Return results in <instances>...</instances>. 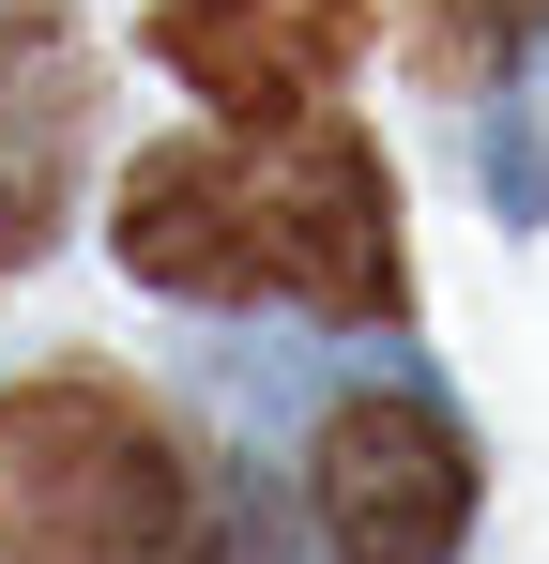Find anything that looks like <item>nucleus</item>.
Segmentation results:
<instances>
[{
	"label": "nucleus",
	"mask_w": 549,
	"mask_h": 564,
	"mask_svg": "<svg viewBox=\"0 0 549 564\" xmlns=\"http://www.w3.org/2000/svg\"><path fill=\"white\" fill-rule=\"evenodd\" d=\"M92 153V46L77 0H0V275L62 245Z\"/></svg>",
	"instance_id": "5"
},
{
	"label": "nucleus",
	"mask_w": 549,
	"mask_h": 564,
	"mask_svg": "<svg viewBox=\"0 0 549 564\" xmlns=\"http://www.w3.org/2000/svg\"><path fill=\"white\" fill-rule=\"evenodd\" d=\"M352 46H366V0H153V62L183 93H214L245 138L305 122L352 77Z\"/></svg>",
	"instance_id": "4"
},
{
	"label": "nucleus",
	"mask_w": 549,
	"mask_h": 564,
	"mask_svg": "<svg viewBox=\"0 0 549 564\" xmlns=\"http://www.w3.org/2000/svg\"><path fill=\"white\" fill-rule=\"evenodd\" d=\"M122 275L183 305H321V321H397V184L352 122H260V138H183L122 184Z\"/></svg>",
	"instance_id": "1"
},
{
	"label": "nucleus",
	"mask_w": 549,
	"mask_h": 564,
	"mask_svg": "<svg viewBox=\"0 0 549 564\" xmlns=\"http://www.w3.org/2000/svg\"><path fill=\"white\" fill-rule=\"evenodd\" d=\"M305 503L336 564H443L473 534V443L428 397H336L305 443Z\"/></svg>",
	"instance_id": "3"
},
{
	"label": "nucleus",
	"mask_w": 549,
	"mask_h": 564,
	"mask_svg": "<svg viewBox=\"0 0 549 564\" xmlns=\"http://www.w3.org/2000/svg\"><path fill=\"white\" fill-rule=\"evenodd\" d=\"M535 15L549 0H412V62H428L443 93H488V77L535 46Z\"/></svg>",
	"instance_id": "6"
},
{
	"label": "nucleus",
	"mask_w": 549,
	"mask_h": 564,
	"mask_svg": "<svg viewBox=\"0 0 549 564\" xmlns=\"http://www.w3.org/2000/svg\"><path fill=\"white\" fill-rule=\"evenodd\" d=\"M214 473L138 381H15L0 397V564H183Z\"/></svg>",
	"instance_id": "2"
},
{
	"label": "nucleus",
	"mask_w": 549,
	"mask_h": 564,
	"mask_svg": "<svg viewBox=\"0 0 549 564\" xmlns=\"http://www.w3.org/2000/svg\"><path fill=\"white\" fill-rule=\"evenodd\" d=\"M183 564H290V550H274V503H260V488H214V519H198Z\"/></svg>",
	"instance_id": "7"
}]
</instances>
